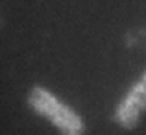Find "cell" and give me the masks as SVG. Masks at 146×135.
<instances>
[{
    "instance_id": "cell-1",
    "label": "cell",
    "mask_w": 146,
    "mask_h": 135,
    "mask_svg": "<svg viewBox=\"0 0 146 135\" xmlns=\"http://www.w3.org/2000/svg\"><path fill=\"white\" fill-rule=\"evenodd\" d=\"M30 104L38 113L49 118L64 135H80L83 130V124L80 118L68 108L64 104L55 99L52 94L42 88H35L30 94Z\"/></svg>"
},
{
    "instance_id": "cell-2",
    "label": "cell",
    "mask_w": 146,
    "mask_h": 135,
    "mask_svg": "<svg viewBox=\"0 0 146 135\" xmlns=\"http://www.w3.org/2000/svg\"><path fill=\"white\" fill-rule=\"evenodd\" d=\"M146 107V75L133 86V90L129 93L119 110H118V119L126 127H132L137 124L140 118V113Z\"/></svg>"
}]
</instances>
